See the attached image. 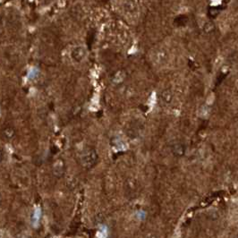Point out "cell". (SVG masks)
I'll return each instance as SVG.
<instances>
[{
    "mask_svg": "<svg viewBox=\"0 0 238 238\" xmlns=\"http://www.w3.org/2000/svg\"><path fill=\"white\" fill-rule=\"evenodd\" d=\"M108 228L107 227L105 226H102L100 227V228L99 229V232L98 234H97V236H98V238H107L108 236Z\"/></svg>",
    "mask_w": 238,
    "mask_h": 238,
    "instance_id": "2",
    "label": "cell"
},
{
    "mask_svg": "<svg viewBox=\"0 0 238 238\" xmlns=\"http://www.w3.org/2000/svg\"><path fill=\"white\" fill-rule=\"evenodd\" d=\"M40 216H41V211L38 208V209L35 210L34 214H33V217H32V222H33V225L35 227L38 226V224H39L40 219Z\"/></svg>",
    "mask_w": 238,
    "mask_h": 238,
    "instance_id": "1",
    "label": "cell"
}]
</instances>
